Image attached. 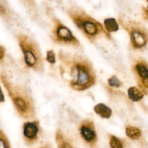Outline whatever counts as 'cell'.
I'll use <instances>...</instances> for the list:
<instances>
[{
	"mask_svg": "<svg viewBox=\"0 0 148 148\" xmlns=\"http://www.w3.org/2000/svg\"><path fill=\"white\" fill-rule=\"evenodd\" d=\"M126 135L132 140L138 139L141 136V131L136 127L128 125L125 128Z\"/></svg>",
	"mask_w": 148,
	"mask_h": 148,
	"instance_id": "obj_12",
	"label": "cell"
},
{
	"mask_svg": "<svg viewBox=\"0 0 148 148\" xmlns=\"http://www.w3.org/2000/svg\"><path fill=\"white\" fill-rule=\"evenodd\" d=\"M72 17L76 25L89 38L94 37L103 30L101 24L86 14H72Z\"/></svg>",
	"mask_w": 148,
	"mask_h": 148,
	"instance_id": "obj_4",
	"label": "cell"
},
{
	"mask_svg": "<svg viewBox=\"0 0 148 148\" xmlns=\"http://www.w3.org/2000/svg\"><path fill=\"white\" fill-rule=\"evenodd\" d=\"M71 87L77 90H84L95 83V76L90 64L85 61L74 62L71 67Z\"/></svg>",
	"mask_w": 148,
	"mask_h": 148,
	"instance_id": "obj_2",
	"label": "cell"
},
{
	"mask_svg": "<svg viewBox=\"0 0 148 148\" xmlns=\"http://www.w3.org/2000/svg\"><path fill=\"white\" fill-rule=\"evenodd\" d=\"M108 82L109 85L112 87H120L122 85V83L116 76H112L110 77L108 79Z\"/></svg>",
	"mask_w": 148,
	"mask_h": 148,
	"instance_id": "obj_17",
	"label": "cell"
},
{
	"mask_svg": "<svg viewBox=\"0 0 148 148\" xmlns=\"http://www.w3.org/2000/svg\"><path fill=\"white\" fill-rule=\"evenodd\" d=\"M136 73L142 79L148 77V67L143 62H138L135 66Z\"/></svg>",
	"mask_w": 148,
	"mask_h": 148,
	"instance_id": "obj_14",
	"label": "cell"
},
{
	"mask_svg": "<svg viewBox=\"0 0 148 148\" xmlns=\"http://www.w3.org/2000/svg\"><path fill=\"white\" fill-rule=\"evenodd\" d=\"M18 41L26 65L36 71L42 69V56L36 42L25 35L19 36Z\"/></svg>",
	"mask_w": 148,
	"mask_h": 148,
	"instance_id": "obj_3",
	"label": "cell"
},
{
	"mask_svg": "<svg viewBox=\"0 0 148 148\" xmlns=\"http://www.w3.org/2000/svg\"><path fill=\"white\" fill-rule=\"evenodd\" d=\"M147 9H148V5H147Z\"/></svg>",
	"mask_w": 148,
	"mask_h": 148,
	"instance_id": "obj_23",
	"label": "cell"
},
{
	"mask_svg": "<svg viewBox=\"0 0 148 148\" xmlns=\"http://www.w3.org/2000/svg\"><path fill=\"white\" fill-rule=\"evenodd\" d=\"M56 140L58 148H73L71 142L64 136L60 130H57L56 132Z\"/></svg>",
	"mask_w": 148,
	"mask_h": 148,
	"instance_id": "obj_10",
	"label": "cell"
},
{
	"mask_svg": "<svg viewBox=\"0 0 148 148\" xmlns=\"http://www.w3.org/2000/svg\"><path fill=\"white\" fill-rule=\"evenodd\" d=\"M23 139L27 145L34 144L38 139L40 133V126L37 121H27L23 125Z\"/></svg>",
	"mask_w": 148,
	"mask_h": 148,
	"instance_id": "obj_6",
	"label": "cell"
},
{
	"mask_svg": "<svg viewBox=\"0 0 148 148\" xmlns=\"http://www.w3.org/2000/svg\"><path fill=\"white\" fill-rule=\"evenodd\" d=\"M128 96L131 101L136 102L143 97L144 94L139 88L134 86L128 89Z\"/></svg>",
	"mask_w": 148,
	"mask_h": 148,
	"instance_id": "obj_11",
	"label": "cell"
},
{
	"mask_svg": "<svg viewBox=\"0 0 148 148\" xmlns=\"http://www.w3.org/2000/svg\"><path fill=\"white\" fill-rule=\"evenodd\" d=\"M40 148H50V147H40Z\"/></svg>",
	"mask_w": 148,
	"mask_h": 148,
	"instance_id": "obj_22",
	"label": "cell"
},
{
	"mask_svg": "<svg viewBox=\"0 0 148 148\" xmlns=\"http://www.w3.org/2000/svg\"><path fill=\"white\" fill-rule=\"evenodd\" d=\"M0 148H11L8 138L0 130Z\"/></svg>",
	"mask_w": 148,
	"mask_h": 148,
	"instance_id": "obj_16",
	"label": "cell"
},
{
	"mask_svg": "<svg viewBox=\"0 0 148 148\" xmlns=\"http://www.w3.org/2000/svg\"><path fill=\"white\" fill-rule=\"evenodd\" d=\"M46 60L50 64H54L56 62L55 54L53 51L49 50L46 54Z\"/></svg>",
	"mask_w": 148,
	"mask_h": 148,
	"instance_id": "obj_18",
	"label": "cell"
},
{
	"mask_svg": "<svg viewBox=\"0 0 148 148\" xmlns=\"http://www.w3.org/2000/svg\"><path fill=\"white\" fill-rule=\"evenodd\" d=\"M3 79V84L5 85L18 114L25 119L33 117L35 110L31 97L23 89L18 87H13L6 80Z\"/></svg>",
	"mask_w": 148,
	"mask_h": 148,
	"instance_id": "obj_1",
	"label": "cell"
},
{
	"mask_svg": "<svg viewBox=\"0 0 148 148\" xmlns=\"http://www.w3.org/2000/svg\"><path fill=\"white\" fill-rule=\"evenodd\" d=\"M104 27L108 32H116L119 29V24L114 18H108L103 21Z\"/></svg>",
	"mask_w": 148,
	"mask_h": 148,
	"instance_id": "obj_13",
	"label": "cell"
},
{
	"mask_svg": "<svg viewBox=\"0 0 148 148\" xmlns=\"http://www.w3.org/2000/svg\"><path fill=\"white\" fill-rule=\"evenodd\" d=\"M110 148H123L124 145L122 141L114 135H110L109 139Z\"/></svg>",
	"mask_w": 148,
	"mask_h": 148,
	"instance_id": "obj_15",
	"label": "cell"
},
{
	"mask_svg": "<svg viewBox=\"0 0 148 148\" xmlns=\"http://www.w3.org/2000/svg\"><path fill=\"white\" fill-rule=\"evenodd\" d=\"M79 132L82 139L90 148H97V136L92 121H83L79 127Z\"/></svg>",
	"mask_w": 148,
	"mask_h": 148,
	"instance_id": "obj_5",
	"label": "cell"
},
{
	"mask_svg": "<svg viewBox=\"0 0 148 148\" xmlns=\"http://www.w3.org/2000/svg\"><path fill=\"white\" fill-rule=\"evenodd\" d=\"M142 85L146 88H148V77L141 79Z\"/></svg>",
	"mask_w": 148,
	"mask_h": 148,
	"instance_id": "obj_19",
	"label": "cell"
},
{
	"mask_svg": "<svg viewBox=\"0 0 148 148\" xmlns=\"http://www.w3.org/2000/svg\"><path fill=\"white\" fill-rule=\"evenodd\" d=\"M5 101V98H4V95L3 94V92L1 90V86H0V102H3Z\"/></svg>",
	"mask_w": 148,
	"mask_h": 148,
	"instance_id": "obj_21",
	"label": "cell"
},
{
	"mask_svg": "<svg viewBox=\"0 0 148 148\" xmlns=\"http://www.w3.org/2000/svg\"><path fill=\"white\" fill-rule=\"evenodd\" d=\"M132 45L136 49H139L146 46L148 39L146 33L138 28L131 29L130 32Z\"/></svg>",
	"mask_w": 148,
	"mask_h": 148,
	"instance_id": "obj_8",
	"label": "cell"
},
{
	"mask_svg": "<svg viewBox=\"0 0 148 148\" xmlns=\"http://www.w3.org/2000/svg\"><path fill=\"white\" fill-rule=\"evenodd\" d=\"M56 40L58 42L79 45V41L73 35L71 30L61 23L58 24L54 31Z\"/></svg>",
	"mask_w": 148,
	"mask_h": 148,
	"instance_id": "obj_7",
	"label": "cell"
},
{
	"mask_svg": "<svg viewBox=\"0 0 148 148\" xmlns=\"http://www.w3.org/2000/svg\"><path fill=\"white\" fill-rule=\"evenodd\" d=\"M4 49L1 46H0V60H2L4 57Z\"/></svg>",
	"mask_w": 148,
	"mask_h": 148,
	"instance_id": "obj_20",
	"label": "cell"
},
{
	"mask_svg": "<svg viewBox=\"0 0 148 148\" xmlns=\"http://www.w3.org/2000/svg\"><path fill=\"white\" fill-rule=\"evenodd\" d=\"M94 110L97 114L103 118L109 119L112 115V110L102 103L97 104L94 108Z\"/></svg>",
	"mask_w": 148,
	"mask_h": 148,
	"instance_id": "obj_9",
	"label": "cell"
}]
</instances>
